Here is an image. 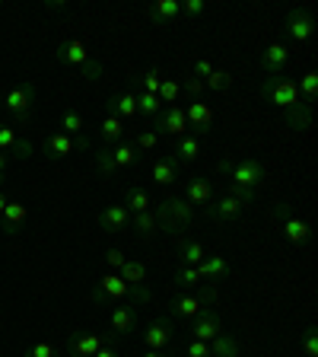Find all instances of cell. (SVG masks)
<instances>
[{
	"mask_svg": "<svg viewBox=\"0 0 318 357\" xmlns=\"http://www.w3.org/2000/svg\"><path fill=\"white\" fill-rule=\"evenodd\" d=\"M118 335H99V332H74L70 335V357H96L102 344H111Z\"/></svg>",
	"mask_w": 318,
	"mask_h": 357,
	"instance_id": "10",
	"label": "cell"
},
{
	"mask_svg": "<svg viewBox=\"0 0 318 357\" xmlns=\"http://www.w3.org/2000/svg\"><path fill=\"white\" fill-rule=\"evenodd\" d=\"M74 150H77L74 137L64 131H51L45 137V156H48V160H64V156H70Z\"/></svg>",
	"mask_w": 318,
	"mask_h": 357,
	"instance_id": "23",
	"label": "cell"
},
{
	"mask_svg": "<svg viewBox=\"0 0 318 357\" xmlns=\"http://www.w3.org/2000/svg\"><path fill=\"white\" fill-rule=\"evenodd\" d=\"M232 83H236V77H232L230 70H214V74L204 80V86L214 89V93H226V89H232Z\"/></svg>",
	"mask_w": 318,
	"mask_h": 357,
	"instance_id": "42",
	"label": "cell"
},
{
	"mask_svg": "<svg viewBox=\"0 0 318 357\" xmlns=\"http://www.w3.org/2000/svg\"><path fill=\"white\" fill-rule=\"evenodd\" d=\"M303 354L305 357H318V328L315 326L303 328Z\"/></svg>",
	"mask_w": 318,
	"mask_h": 357,
	"instance_id": "45",
	"label": "cell"
},
{
	"mask_svg": "<svg viewBox=\"0 0 318 357\" xmlns=\"http://www.w3.org/2000/svg\"><path fill=\"white\" fill-rule=\"evenodd\" d=\"M83 128H86V121H83V112L80 109H64V115H61V131L70 134V137H80Z\"/></svg>",
	"mask_w": 318,
	"mask_h": 357,
	"instance_id": "38",
	"label": "cell"
},
{
	"mask_svg": "<svg viewBox=\"0 0 318 357\" xmlns=\"http://www.w3.org/2000/svg\"><path fill=\"white\" fill-rule=\"evenodd\" d=\"M178 172H182V163H178V156H175V153H163V156H159V160L153 163V172H150V176H153L156 185L166 188V185H172V182L178 178Z\"/></svg>",
	"mask_w": 318,
	"mask_h": 357,
	"instance_id": "17",
	"label": "cell"
},
{
	"mask_svg": "<svg viewBox=\"0 0 318 357\" xmlns=\"http://www.w3.org/2000/svg\"><path fill=\"white\" fill-rule=\"evenodd\" d=\"M105 261H109V265L115 268V275H118V271H121V265H125V261H127V255L121 252V249H115V245H111L109 252H105Z\"/></svg>",
	"mask_w": 318,
	"mask_h": 357,
	"instance_id": "54",
	"label": "cell"
},
{
	"mask_svg": "<svg viewBox=\"0 0 318 357\" xmlns=\"http://www.w3.org/2000/svg\"><path fill=\"white\" fill-rule=\"evenodd\" d=\"M150 131H156L159 137H172V141H178V137H185L188 134V119H185V105H163V112L156 115V119H150Z\"/></svg>",
	"mask_w": 318,
	"mask_h": 357,
	"instance_id": "4",
	"label": "cell"
},
{
	"mask_svg": "<svg viewBox=\"0 0 318 357\" xmlns=\"http://www.w3.org/2000/svg\"><path fill=\"white\" fill-rule=\"evenodd\" d=\"M289 48L283 42H271L264 48V52L258 54V67L264 70V77H283V70H287L289 64Z\"/></svg>",
	"mask_w": 318,
	"mask_h": 357,
	"instance_id": "8",
	"label": "cell"
},
{
	"mask_svg": "<svg viewBox=\"0 0 318 357\" xmlns=\"http://www.w3.org/2000/svg\"><path fill=\"white\" fill-rule=\"evenodd\" d=\"M134 83H137L143 93H156V89H159V83H163V77H159V70H156V67H150L147 74L134 77Z\"/></svg>",
	"mask_w": 318,
	"mask_h": 357,
	"instance_id": "43",
	"label": "cell"
},
{
	"mask_svg": "<svg viewBox=\"0 0 318 357\" xmlns=\"http://www.w3.org/2000/svg\"><path fill=\"white\" fill-rule=\"evenodd\" d=\"M54 58H58L64 67H83L89 61V52L80 38H64V42L54 48Z\"/></svg>",
	"mask_w": 318,
	"mask_h": 357,
	"instance_id": "16",
	"label": "cell"
},
{
	"mask_svg": "<svg viewBox=\"0 0 318 357\" xmlns=\"http://www.w3.org/2000/svg\"><path fill=\"white\" fill-rule=\"evenodd\" d=\"M182 13L204 16V13H207V0H185V3H182Z\"/></svg>",
	"mask_w": 318,
	"mask_h": 357,
	"instance_id": "53",
	"label": "cell"
},
{
	"mask_svg": "<svg viewBox=\"0 0 318 357\" xmlns=\"http://www.w3.org/2000/svg\"><path fill=\"white\" fill-rule=\"evenodd\" d=\"M163 112V102H159V96L156 93H143V89H137V115H143V119H156Z\"/></svg>",
	"mask_w": 318,
	"mask_h": 357,
	"instance_id": "35",
	"label": "cell"
},
{
	"mask_svg": "<svg viewBox=\"0 0 318 357\" xmlns=\"http://www.w3.org/2000/svg\"><path fill=\"white\" fill-rule=\"evenodd\" d=\"M7 204H10V195L3 192V185H0V214H3V208H7Z\"/></svg>",
	"mask_w": 318,
	"mask_h": 357,
	"instance_id": "60",
	"label": "cell"
},
{
	"mask_svg": "<svg viewBox=\"0 0 318 357\" xmlns=\"http://www.w3.org/2000/svg\"><path fill=\"white\" fill-rule=\"evenodd\" d=\"M127 300L131 306H147L156 300V294L150 290V284H127Z\"/></svg>",
	"mask_w": 318,
	"mask_h": 357,
	"instance_id": "41",
	"label": "cell"
},
{
	"mask_svg": "<svg viewBox=\"0 0 318 357\" xmlns=\"http://www.w3.org/2000/svg\"><path fill=\"white\" fill-rule=\"evenodd\" d=\"M35 86L32 83H19V86H10L7 93H3V109L13 115V121H29L32 109H35Z\"/></svg>",
	"mask_w": 318,
	"mask_h": 357,
	"instance_id": "5",
	"label": "cell"
},
{
	"mask_svg": "<svg viewBox=\"0 0 318 357\" xmlns=\"http://www.w3.org/2000/svg\"><path fill=\"white\" fill-rule=\"evenodd\" d=\"M172 281H175L182 290H198L200 284H204L198 275V268H188V265H178L175 271H172Z\"/></svg>",
	"mask_w": 318,
	"mask_h": 357,
	"instance_id": "36",
	"label": "cell"
},
{
	"mask_svg": "<svg viewBox=\"0 0 318 357\" xmlns=\"http://www.w3.org/2000/svg\"><path fill=\"white\" fill-rule=\"evenodd\" d=\"M185 357H210V342H198V338H191V342L185 344Z\"/></svg>",
	"mask_w": 318,
	"mask_h": 357,
	"instance_id": "51",
	"label": "cell"
},
{
	"mask_svg": "<svg viewBox=\"0 0 318 357\" xmlns=\"http://www.w3.org/2000/svg\"><path fill=\"white\" fill-rule=\"evenodd\" d=\"M182 83V93H188V96H191V102L194 99H200V93H204V80H198V77H185V80H178Z\"/></svg>",
	"mask_w": 318,
	"mask_h": 357,
	"instance_id": "49",
	"label": "cell"
},
{
	"mask_svg": "<svg viewBox=\"0 0 318 357\" xmlns=\"http://www.w3.org/2000/svg\"><path fill=\"white\" fill-rule=\"evenodd\" d=\"M121 204L127 208V214H143V211H150V204H153V198H150V192L143 185H127L125 188V198H121Z\"/></svg>",
	"mask_w": 318,
	"mask_h": 357,
	"instance_id": "27",
	"label": "cell"
},
{
	"mask_svg": "<svg viewBox=\"0 0 318 357\" xmlns=\"http://www.w3.org/2000/svg\"><path fill=\"white\" fill-rule=\"evenodd\" d=\"M99 287H102V294L111 300V303H121V300H127V281H121V275H105L102 281H99Z\"/></svg>",
	"mask_w": 318,
	"mask_h": 357,
	"instance_id": "32",
	"label": "cell"
},
{
	"mask_svg": "<svg viewBox=\"0 0 318 357\" xmlns=\"http://www.w3.org/2000/svg\"><path fill=\"white\" fill-rule=\"evenodd\" d=\"M105 109H109V115H115V119H137V93H115V96L105 102Z\"/></svg>",
	"mask_w": 318,
	"mask_h": 357,
	"instance_id": "24",
	"label": "cell"
},
{
	"mask_svg": "<svg viewBox=\"0 0 318 357\" xmlns=\"http://www.w3.org/2000/svg\"><path fill=\"white\" fill-rule=\"evenodd\" d=\"M93 300H99V303H111V300L102 294V287H99V284H96V287H93Z\"/></svg>",
	"mask_w": 318,
	"mask_h": 357,
	"instance_id": "59",
	"label": "cell"
},
{
	"mask_svg": "<svg viewBox=\"0 0 318 357\" xmlns=\"http://www.w3.org/2000/svg\"><path fill=\"white\" fill-rule=\"evenodd\" d=\"M283 32H287L289 42H296V45H305L312 36H315V20H312L309 10L303 7H293L287 13V20H283Z\"/></svg>",
	"mask_w": 318,
	"mask_h": 357,
	"instance_id": "6",
	"label": "cell"
},
{
	"mask_svg": "<svg viewBox=\"0 0 318 357\" xmlns=\"http://www.w3.org/2000/svg\"><path fill=\"white\" fill-rule=\"evenodd\" d=\"M169 153L178 156V163H194L200 156V141L194 137V134H185V137H178V141H172V150Z\"/></svg>",
	"mask_w": 318,
	"mask_h": 357,
	"instance_id": "28",
	"label": "cell"
},
{
	"mask_svg": "<svg viewBox=\"0 0 318 357\" xmlns=\"http://www.w3.org/2000/svg\"><path fill=\"white\" fill-rule=\"evenodd\" d=\"M77 70H80V77H83V80H86V83H93V80H99V77H102L105 64H102V61H93V58H89L86 64H83V67H77Z\"/></svg>",
	"mask_w": 318,
	"mask_h": 357,
	"instance_id": "48",
	"label": "cell"
},
{
	"mask_svg": "<svg viewBox=\"0 0 318 357\" xmlns=\"http://www.w3.org/2000/svg\"><path fill=\"white\" fill-rule=\"evenodd\" d=\"M210 357H242V348H239V342L230 332H223L210 342Z\"/></svg>",
	"mask_w": 318,
	"mask_h": 357,
	"instance_id": "33",
	"label": "cell"
},
{
	"mask_svg": "<svg viewBox=\"0 0 318 357\" xmlns=\"http://www.w3.org/2000/svg\"><path fill=\"white\" fill-rule=\"evenodd\" d=\"M143 357H166V351H150L147 348V354H143Z\"/></svg>",
	"mask_w": 318,
	"mask_h": 357,
	"instance_id": "61",
	"label": "cell"
},
{
	"mask_svg": "<svg viewBox=\"0 0 318 357\" xmlns=\"http://www.w3.org/2000/svg\"><path fill=\"white\" fill-rule=\"evenodd\" d=\"M178 16H182V3L178 0H156V3L147 7V20L156 22V26H169Z\"/></svg>",
	"mask_w": 318,
	"mask_h": 357,
	"instance_id": "21",
	"label": "cell"
},
{
	"mask_svg": "<svg viewBox=\"0 0 318 357\" xmlns=\"http://www.w3.org/2000/svg\"><path fill=\"white\" fill-rule=\"evenodd\" d=\"M26 217H29L26 204H19V201H10L7 208H3V214H0V230L7 233V236H13V233H19V230H22Z\"/></svg>",
	"mask_w": 318,
	"mask_h": 357,
	"instance_id": "25",
	"label": "cell"
},
{
	"mask_svg": "<svg viewBox=\"0 0 318 357\" xmlns=\"http://www.w3.org/2000/svg\"><path fill=\"white\" fill-rule=\"evenodd\" d=\"M210 74H214V64H210L207 58H198V61H194V77H198V80H207Z\"/></svg>",
	"mask_w": 318,
	"mask_h": 357,
	"instance_id": "55",
	"label": "cell"
},
{
	"mask_svg": "<svg viewBox=\"0 0 318 357\" xmlns=\"http://www.w3.org/2000/svg\"><path fill=\"white\" fill-rule=\"evenodd\" d=\"M131 227H134V233H137V239H141V243H147V239H156V236H159V227H156L153 211H143V214H131Z\"/></svg>",
	"mask_w": 318,
	"mask_h": 357,
	"instance_id": "29",
	"label": "cell"
},
{
	"mask_svg": "<svg viewBox=\"0 0 318 357\" xmlns=\"http://www.w3.org/2000/svg\"><path fill=\"white\" fill-rule=\"evenodd\" d=\"M230 195H232V198L239 201V204H245V208H248V204H255V201H258V192H255V188L236 185V182H230Z\"/></svg>",
	"mask_w": 318,
	"mask_h": 357,
	"instance_id": "46",
	"label": "cell"
},
{
	"mask_svg": "<svg viewBox=\"0 0 318 357\" xmlns=\"http://www.w3.org/2000/svg\"><path fill=\"white\" fill-rule=\"evenodd\" d=\"M214 178L210 176H191V178H185V185H182V198L188 201V204H204L207 208L210 201H214Z\"/></svg>",
	"mask_w": 318,
	"mask_h": 357,
	"instance_id": "12",
	"label": "cell"
},
{
	"mask_svg": "<svg viewBox=\"0 0 318 357\" xmlns=\"http://www.w3.org/2000/svg\"><path fill=\"white\" fill-rule=\"evenodd\" d=\"M13 153L19 156V160H29V156H32V144L26 141V137H19V144L13 147Z\"/></svg>",
	"mask_w": 318,
	"mask_h": 357,
	"instance_id": "56",
	"label": "cell"
},
{
	"mask_svg": "<svg viewBox=\"0 0 318 357\" xmlns=\"http://www.w3.org/2000/svg\"><path fill=\"white\" fill-rule=\"evenodd\" d=\"M118 275H121V281H127V284H147L150 268H147V261H141V259H127Z\"/></svg>",
	"mask_w": 318,
	"mask_h": 357,
	"instance_id": "31",
	"label": "cell"
},
{
	"mask_svg": "<svg viewBox=\"0 0 318 357\" xmlns=\"http://www.w3.org/2000/svg\"><path fill=\"white\" fill-rule=\"evenodd\" d=\"M185 119H188V131H194V137H198V134H210L216 125L214 109H210L204 99H194V102L185 105Z\"/></svg>",
	"mask_w": 318,
	"mask_h": 357,
	"instance_id": "11",
	"label": "cell"
},
{
	"mask_svg": "<svg viewBox=\"0 0 318 357\" xmlns=\"http://www.w3.org/2000/svg\"><path fill=\"white\" fill-rule=\"evenodd\" d=\"M198 275H200V281L220 284L230 278V261L223 259V255H204V261L198 265Z\"/></svg>",
	"mask_w": 318,
	"mask_h": 357,
	"instance_id": "18",
	"label": "cell"
},
{
	"mask_svg": "<svg viewBox=\"0 0 318 357\" xmlns=\"http://www.w3.org/2000/svg\"><path fill=\"white\" fill-rule=\"evenodd\" d=\"M102 141H105V147H115V144H121L125 141V121L121 119H115V115H105L102 119Z\"/></svg>",
	"mask_w": 318,
	"mask_h": 357,
	"instance_id": "34",
	"label": "cell"
},
{
	"mask_svg": "<svg viewBox=\"0 0 318 357\" xmlns=\"http://www.w3.org/2000/svg\"><path fill=\"white\" fill-rule=\"evenodd\" d=\"M109 150H111V160H115L118 172H121V169H131V166L141 160V150L134 147V144H127V141L115 144V147H109Z\"/></svg>",
	"mask_w": 318,
	"mask_h": 357,
	"instance_id": "30",
	"label": "cell"
},
{
	"mask_svg": "<svg viewBox=\"0 0 318 357\" xmlns=\"http://www.w3.org/2000/svg\"><path fill=\"white\" fill-rule=\"evenodd\" d=\"M26 357H58V348H54L51 342H35L26 351Z\"/></svg>",
	"mask_w": 318,
	"mask_h": 357,
	"instance_id": "50",
	"label": "cell"
},
{
	"mask_svg": "<svg viewBox=\"0 0 318 357\" xmlns=\"http://www.w3.org/2000/svg\"><path fill=\"white\" fill-rule=\"evenodd\" d=\"M93 163H96V172L105 178H115L118 176V166H115V160H111V150L109 147H96V153H93Z\"/></svg>",
	"mask_w": 318,
	"mask_h": 357,
	"instance_id": "37",
	"label": "cell"
},
{
	"mask_svg": "<svg viewBox=\"0 0 318 357\" xmlns=\"http://www.w3.org/2000/svg\"><path fill=\"white\" fill-rule=\"evenodd\" d=\"M134 147H137V150H156V147H159V134L150 131V128H143V131L134 137Z\"/></svg>",
	"mask_w": 318,
	"mask_h": 357,
	"instance_id": "47",
	"label": "cell"
},
{
	"mask_svg": "<svg viewBox=\"0 0 318 357\" xmlns=\"http://www.w3.org/2000/svg\"><path fill=\"white\" fill-rule=\"evenodd\" d=\"M137 306H121V303H115L111 306V312H109V326H111V332L118 335H131V332H137Z\"/></svg>",
	"mask_w": 318,
	"mask_h": 357,
	"instance_id": "14",
	"label": "cell"
},
{
	"mask_svg": "<svg viewBox=\"0 0 318 357\" xmlns=\"http://www.w3.org/2000/svg\"><path fill=\"white\" fill-rule=\"evenodd\" d=\"M99 227H102L105 233H121L131 227V214H127L125 204H105L102 211H99Z\"/></svg>",
	"mask_w": 318,
	"mask_h": 357,
	"instance_id": "15",
	"label": "cell"
},
{
	"mask_svg": "<svg viewBox=\"0 0 318 357\" xmlns=\"http://www.w3.org/2000/svg\"><path fill=\"white\" fill-rule=\"evenodd\" d=\"M156 227L166 236H185L194 223V204H188L182 195H166L153 211Z\"/></svg>",
	"mask_w": 318,
	"mask_h": 357,
	"instance_id": "1",
	"label": "cell"
},
{
	"mask_svg": "<svg viewBox=\"0 0 318 357\" xmlns=\"http://www.w3.org/2000/svg\"><path fill=\"white\" fill-rule=\"evenodd\" d=\"M19 144V134L13 125H0V153H13V147Z\"/></svg>",
	"mask_w": 318,
	"mask_h": 357,
	"instance_id": "44",
	"label": "cell"
},
{
	"mask_svg": "<svg viewBox=\"0 0 318 357\" xmlns=\"http://www.w3.org/2000/svg\"><path fill=\"white\" fill-rule=\"evenodd\" d=\"M280 230H283V236H287V243H293V245H309L312 243V227H309V220H303V217H287V220H280Z\"/></svg>",
	"mask_w": 318,
	"mask_h": 357,
	"instance_id": "20",
	"label": "cell"
},
{
	"mask_svg": "<svg viewBox=\"0 0 318 357\" xmlns=\"http://www.w3.org/2000/svg\"><path fill=\"white\" fill-rule=\"evenodd\" d=\"M287 217H293V204H287V201H277L274 208H271V220L280 223V220H287Z\"/></svg>",
	"mask_w": 318,
	"mask_h": 357,
	"instance_id": "52",
	"label": "cell"
},
{
	"mask_svg": "<svg viewBox=\"0 0 318 357\" xmlns=\"http://www.w3.org/2000/svg\"><path fill=\"white\" fill-rule=\"evenodd\" d=\"M10 169V153H0V185H3V176Z\"/></svg>",
	"mask_w": 318,
	"mask_h": 357,
	"instance_id": "58",
	"label": "cell"
},
{
	"mask_svg": "<svg viewBox=\"0 0 318 357\" xmlns=\"http://www.w3.org/2000/svg\"><path fill=\"white\" fill-rule=\"evenodd\" d=\"M283 125L289 128V131H309L312 128V102H303L299 99L293 109H287V115H283Z\"/></svg>",
	"mask_w": 318,
	"mask_h": 357,
	"instance_id": "26",
	"label": "cell"
},
{
	"mask_svg": "<svg viewBox=\"0 0 318 357\" xmlns=\"http://www.w3.org/2000/svg\"><path fill=\"white\" fill-rule=\"evenodd\" d=\"M172 342H175V328H172L169 316H159V319H153L143 328V344L150 351H166V348H172Z\"/></svg>",
	"mask_w": 318,
	"mask_h": 357,
	"instance_id": "9",
	"label": "cell"
},
{
	"mask_svg": "<svg viewBox=\"0 0 318 357\" xmlns=\"http://www.w3.org/2000/svg\"><path fill=\"white\" fill-rule=\"evenodd\" d=\"M223 332H226V328H223L220 312H216L214 306H204L191 319V338H198V342H214L216 335H223Z\"/></svg>",
	"mask_w": 318,
	"mask_h": 357,
	"instance_id": "7",
	"label": "cell"
},
{
	"mask_svg": "<svg viewBox=\"0 0 318 357\" xmlns=\"http://www.w3.org/2000/svg\"><path fill=\"white\" fill-rule=\"evenodd\" d=\"M96 357H118V351H115V342H111V344H102V348L96 351Z\"/></svg>",
	"mask_w": 318,
	"mask_h": 357,
	"instance_id": "57",
	"label": "cell"
},
{
	"mask_svg": "<svg viewBox=\"0 0 318 357\" xmlns=\"http://www.w3.org/2000/svg\"><path fill=\"white\" fill-rule=\"evenodd\" d=\"M258 93L264 102L280 105L283 112L293 109V105L299 102V89H296V80H293V77H264Z\"/></svg>",
	"mask_w": 318,
	"mask_h": 357,
	"instance_id": "3",
	"label": "cell"
},
{
	"mask_svg": "<svg viewBox=\"0 0 318 357\" xmlns=\"http://www.w3.org/2000/svg\"><path fill=\"white\" fill-rule=\"evenodd\" d=\"M296 89H299V99H303V102H315V96H318V70H305L303 80L296 83Z\"/></svg>",
	"mask_w": 318,
	"mask_h": 357,
	"instance_id": "40",
	"label": "cell"
},
{
	"mask_svg": "<svg viewBox=\"0 0 318 357\" xmlns=\"http://www.w3.org/2000/svg\"><path fill=\"white\" fill-rule=\"evenodd\" d=\"M175 255H178V261H182V265H188V268H198L200 261H204V245L198 243V239L194 236H178V249H175Z\"/></svg>",
	"mask_w": 318,
	"mask_h": 357,
	"instance_id": "22",
	"label": "cell"
},
{
	"mask_svg": "<svg viewBox=\"0 0 318 357\" xmlns=\"http://www.w3.org/2000/svg\"><path fill=\"white\" fill-rule=\"evenodd\" d=\"M204 310L198 294H178V297L169 300V316L172 319H194L198 312Z\"/></svg>",
	"mask_w": 318,
	"mask_h": 357,
	"instance_id": "19",
	"label": "cell"
},
{
	"mask_svg": "<svg viewBox=\"0 0 318 357\" xmlns=\"http://www.w3.org/2000/svg\"><path fill=\"white\" fill-rule=\"evenodd\" d=\"M156 96H159L163 105H175L178 96H182V83H178L175 77H163V83H159V89H156Z\"/></svg>",
	"mask_w": 318,
	"mask_h": 357,
	"instance_id": "39",
	"label": "cell"
},
{
	"mask_svg": "<svg viewBox=\"0 0 318 357\" xmlns=\"http://www.w3.org/2000/svg\"><path fill=\"white\" fill-rule=\"evenodd\" d=\"M216 172H220V176H230V182H236V185L255 188V192H258V188L267 182L264 163H261V160H255V156H242V160L223 156L220 163H216Z\"/></svg>",
	"mask_w": 318,
	"mask_h": 357,
	"instance_id": "2",
	"label": "cell"
},
{
	"mask_svg": "<svg viewBox=\"0 0 318 357\" xmlns=\"http://www.w3.org/2000/svg\"><path fill=\"white\" fill-rule=\"evenodd\" d=\"M242 211H245V204H239L232 195H223V198L210 201L207 208H204V214H207L214 223H232L242 217Z\"/></svg>",
	"mask_w": 318,
	"mask_h": 357,
	"instance_id": "13",
	"label": "cell"
}]
</instances>
